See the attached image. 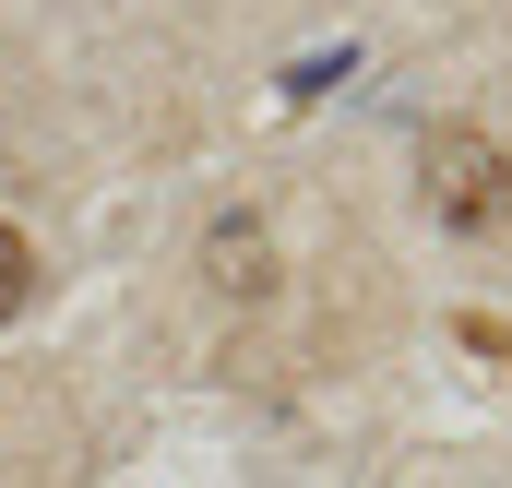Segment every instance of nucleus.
<instances>
[{
	"mask_svg": "<svg viewBox=\"0 0 512 488\" xmlns=\"http://www.w3.org/2000/svg\"><path fill=\"white\" fill-rule=\"evenodd\" d=\"M346 72H358V48H346V60L322 48V60H298V72H286V96H322V84H346Z\"/></svg>",
	"mask_w": 512,
	"mask_h": 488,
	"instance_id": "obj_4",
	"label": "nucleus"
},
{
	"mask_svg": "<svg viewBox=\"0 0 512 488\" xmlns=\"http://www.w3.org/2000/svg\"><path fill=\"white\" fill-rule=\"evenodd\" d=\"M24 298H36V239H24V227H0V322H12Z\"/></svg>",
	"mask_w": 512,
	"mask_h": 488,
	"instance_id": "obj_3",
	"label": "nucleus"
},
{
	"mask_svg": "<svg viewBox=\"0 0 512 488\" xmlns=\"http://www.w3.org/2000/svg\"><path fill=\"white\" fill-rule=\"evenodd\" d=\"M203 286L215 298H274V239H262L251 215H215L203 227Z\"/></svg>",
	"mask_w": 512,
	"mask_h": 488,
	"instance_id": "obj_2",
	"label": "nucleus"
},
{
	"mask_svg": "<svg viewBox=\"0 0 512 488\" xmlns=\"http://www.w3.org/2000/svg\"><path fill=\"white\" fill-rule=\"evenodd\" d=\"M417 191H429V215H441L453 239H489L512 215V143H489L477 120H441L417 143Z\"/></svg>",
	"mask_w": 512,
	"mask_h": 488,
	"instance_id": "obj_1",
	"label": "nucleus"
}]
</instances>
